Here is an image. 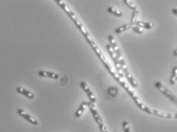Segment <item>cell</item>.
Segmentation results:
<instances>
[{
  "label": "cell",
  "instance_id": "8",
  "mask_svg": "<svg viewBox=\"0 0 177 132\" xmlns=\"http://www.w3.org/2000/svg\"><path fill=\"white\" fill-rule=\"evenodd\" d=\"M108 40L109 41H110V46L112 47V48H113V50L114 51V52L116 53V56H120V55H122L121 54V52H120V49H119V47L117 46V44H116V41H115L114 38H113L112 35H109L108 36Z\"/></svg>",
  "mask_w": 177,
  "mask_h": 132
},
{
  "label": "cell",
  "instance_id": "23",
  "mask_svg": "<svg viewBox=\"0 0 177 132\" xmlns=\"http://www.w3.org/2000/svg\"><path fill=\"white\" fill-rule=\"evenodd\" d=\"M98 125H99V129H100V130H101V132H108V131H107V128H106V127L104 126V124H98Z\"/></svg>",
  "mask_w": 177,
  "mask_h": 132
},
{
  "label": "cell",
  "instance_id": "12",
  "mask_svg": "<svg viewBox=\"0 0 177 132\" xmlns=\"http://www.w3.org/2000/svg\"><path fill=\"white\" fill-rule=\"evenodd\" d=\"M135 26L140 28H144L146 29H152L153 27V24L151 22H146V21H137L134 23Z\"/></svg>",
  "mask_w": 177,
  "mask_h": 132
},
{
  "label": "cell",
  "instance_id": "21",
  "mask_svg": "<svg viewBox=\"0 0 177 132\" xmlns=\"http://www.w3.org/2000/svg\"><path fill=\"white\" fill-rule=\"evenodd\" d=\"M132 29L134 32H136V33H137V34H143V32H144L143 28H140V27H137V26H135V25L133 26Z\"/></svg>",
  "mask_w": 177,
  "mask_h": 132
},
{
  "label": "cell",
  "instance_id": "4",
  "mask_svg": "<svg viewBox=\"0 0 177 132\" xmlns=\"http://www.w3.org/2000/svg\"><path fill=\"white\" fill-rule=\"evenodd\" d=\"M88 105L89 106V108H90V110H91V114H92V115L94 116V118L95 119L96 122H97L98 124H104V123H103L102 118H101V117L100 116L99 113L97 112V110L96 109L94 103L89 102H88Z\"/></svg>",
  "mask_w": 177,
  "mask_h": 132
},
{
  "label": "cell",
  "instance_id": "11",
  "mask_svg": "<svg viewBox=\"0 0 177 132\" xmlns=\"http://www.w3.org/2000/svg\"><path fill=\"white\" fill-rule=\"evenodd\" d=\"M16 91H17L19 93L22 94V95L26 96V97L29 98V99H34V97H35L33 93H32V92H29V91H28L27 89H24V88H23V87H17Z\"/></svg>",
  "mask_w": 177,
  "mask_h": 132
},
{
  "label": "cell",
  "instance_id": "6",
  "mask_svg": "<svg viewBox=\"0 0 177 132\" xmlns=\"http://www.w3.org/2000/svg\"><path fill=\"white\" fill-rule=\"evenodd\" d=\"M17 113L19 114L20 116H22L23 118H24L26 121H28L29 122H30L31 124H32L33 125H37L38 124V121H37L35 118H34L33 117L31 116L30 115H29L28 113H26L24 110L23 109H19L17 111Z\"/></svg>",
  "mask_w": 177,
  "mask_h": 132
},
{
  "label": "cell",
  "instance_id": "9",
  "mask_svg": "<svg viewBox=\"0 0 177 132\" xmlns=\"http://www.w3.org/2000/svg\"><path fill=\"white\" fill-rule=\"evenodd\" d=\"M103 64L104 65V67L107 68V70H108V72L109 73H110V74L112 75V77H113V78L115 79V80L116 81H117V82H119V80H120V77H119V75H117L116 74V72L113 70V67L110 66V64H109L108 63V61H105V62H103Z\"/></svg>",
  "mask_w": 177,
  "mask_h": 132
},
{
  "label": "cell",
  "instance_id": "19",
  "mask_svg": "<svg viewBox=\"0 0 177 132\" xmlns=\"http://www.w3.org/2000/svg\"><path fill=\"white\" fill-rule=\"evenodd\" d=\"M118 88L117 87H110L107 89V93L112 97H115L117 95Z\"/></svg>",
  "mask_w": 177,
  "mask_h": 132
},
{
  "label": "cell",
  "instance_id": "22",
  "mask_svg": "<svg viewBox=\"0 0 177 132\" xmlns=\"http://www.w3.org/2000/svg\"><path fill=\"white\" fill-rule=\"evenodd\" d=\"M123 130H124V132H130V126L127 121H123Z\"/></svg>",
  "mask_w": 177,
  "mask_h": 132
},
{
  "label": "cell",
  "instance_id": "13",
  "mask_svg": "<svg viewBox=\"0 0 177 132\" xmlns=\"http://www.w3.org/2000/svg\"><path fill=\"white\" fill-rule=\"evenodd\" d=\"M87 105H88V102H85V101H84V102L81 104L80 107L78 108V109L77 110L76 112H75V114L76 118H79V117L82 116V115L83 114L84 111H85V108H86Z\"/></svg>",
  "mask_w": 177,
  "mask_h": 132
},
{
  "label": "cell",
  "instance_id": "14",
  "mask_svg": "<svg viewBox=\"0 0 177 132\" xmlns=\"http://www.w3.org/2000/svg\"><path fill=\"white\" fill-rule=\"evenodd\" d=\"M124 73H125V75H126L127 79L129 80V82L130 83V84L132 85V86H134V88L137 87V86H138V83H137V80H136L133 77V76L130 74V72L128 71V70H127V71H125Z\"/></svg>",
  "mask_w": 177,
  "mask_h": 132
},
{
  "label": "cell",
  "instance_id": "5",
  "mask_svg": "<svg viewBox=\"0 0 177 132\" xmlns=\"http://www.w3.org/2000/svg\"><path fill=\"white\" fill-rule=\"evenodd\" d=\"M150 114L151 115H157L159 117H161V118H176V114H173V113H167L164 112V111H160L158 110L155 109H151L150 108Z\"/></svg>",
  "mask_w": 177,
  "mask_h": 132
},
{
  "label": "cell",
  "instance_id": "1",
  "mask_svg": "<svg viewBox=\"0 0 177 132\" xmlns=\"http://www.w3.org/2000/svg\"><path fill=\"white\" fill-rule=\"evenodd\" d=\"M118 83H120V84L121 85V86H123V88H124L125 90H126L127 92L128 93H129V95L131 96V97H132V99H134V101L135 102V103L137 104V106L139 107V108H141V110H143V111H145L146 109H147V107L146 106V105H144V104L142 102H141V99H140L139 98H138V96H137V94L135 93V92H134V91L133 90V89H131V88L130 87V86H128V85L127 84V83H125V82L123 81V80H122V78L120 79V80H119V82H118Z\"/></svg>",
  "mask_w": 177,
  "mask_h": 132
},
{
  "label": "cell",
  "instance_id": "25",
  "mask_svg": "<svg viewBox=\"0 0 177 132\" xmlns=\"http://www.w3.org/2000/svg\"><path fill=\"white\" fill-rule=\"evenodd\" d=\"M176 50H175V51H173V54H174V56H176Z\"/></svg>",
  "mask_w": 177,
  "mask_h": 132
},
{
  "label": "cell",
  "instance_id": "16",
  "mask_svg": "<svg viewBox=\"0 0 177 132\" xmlns=\"http://www.w3.org/2000/svg\"><path fill=\"white\" fill-rule=\"evenodd\" d=\"M176 78H177V66H175L172 69V74H171L170 79H169V81H170L171 84H175V82H176Z\"/></svg>",
  "mask_w": 177,
  "mask_h": 132
},
{
  "label": "cell",
  "instance_id": "18",
  "mask_svg": "<svg viewBox=\"0 0 177 132\" xmlns=\"http://www.w3.org/2000/svg\"><path fill=\"white\" fill-rule=\"evenodd\" d=\"M138 14H139V12L138 10L136 9L134 11H133L132 13V16H131V19H130V24L132 25H134V23L137 21V17H138Z\"/></svg>",
  "mask_w": 177,
  "mask_h": 132
},
{
  "label": "cell",
  "instance_id": "17",
  "mask_svg": "<svg viewBox=\"0 0 177 132\" xmlns=\"http://www.w3.org/2000/svg\"><path fill=\"white\" fill-rule=\"evenodd\" d=\"M107 12H110V14H113L114 15L117 16V17H120V16L122 15L121 12L117 10L116 8H113V7H109V8H107Z\"/></svg>",
  "mask_w": 177,
  "mask_h": 132
},
{
  "label": "cell",
  "instance_id": "10",
  "mask_svg": "<svg viewBox=\"0 0 177 132\" xmlns=\"http://www.w3.org/2000/svg\"><path fill=\"white\" fill-rule=\"evenodd\" d=\"M38 75L40 77H48V78H51V79H58L59 78V75L56 74V73H52V72H49V71H45V70H41V71L38 72Z\"/></svg>",
  "mask_w": 177,
  "mask_h": 132
},
{
  "label": "cell",
  "instance_id": "15",
  "mask_svg": "<svg viewBox=\"0 0 177 132\" xmlns=\"http://www.w3.org/2000/svg\"><path fill=\"white\" fill-rule=\"evenodd\" d=\"M134 25H132L130 23V24H126V25H123L120 26V27L117 28L115 30V33L116 34H120L122 33V32L125 31H127L129 30V29L132 28V27Z\"/></svg>",
  "mask_w": 177,
  "mask_h": 132
},
{
  "label": "cell",
  "instance_id": "3",
  "mask_svg": "<svg viewBox=\"0 0 177 132\" xmlns=\"http://www.w3.org/2000/svg\"><path fill=\"white\" fill-rule=\"evenodd\" d=\"M155 86H156V88H157L163 95H165L166 97L169 98L172 102L176 103V98H175V95H173L169 89H167L166 87H164V86L161 84V83H160V82H156V83H155Z\"/></svg>",
  "mask_w": 177,
  "mask_h": 132
},
{
  "label": "cell",
  "instance_id": "2",
  "mask_svg": "<svg viewBox=\"0 0 177 132\" xmlns=\"http://www.w3.org/2000/svg\"><path fill=\"white\" fill-rule=\"evenodd\" d=\"M85 39L87 40V41L89 43V45H91V48H93V50L94 51V52L96 53V54L97 55V57L99 58V59L101 60V62H105V61H107V59H106L105 56L104 55V54H103L102 52L101 51V50L99 49V48L97 47V45H96V43L94 42V41L93 40V38H91V36L90 35L89 37H88V38H85Z\"/></svg>",
  "mask_w": 177,
  "mask_h": 132
},
{
  "label": "cell",
  "instance_id": "24",
  "mask_svg": "<svg viewBox=\"0 0 177 132\" xmlns=\"http://www.w3.org/2000/svg\"><path fill=\"white\" fill-rule=\"evenodd\" d=\"M172 13H173V14H175V15H177L176 8H173V9H172Z\"/></svg>",
  "mask_w": 177,
  "mask_h": 132
},
{
  "label": "cell",
  "instance_id": "7",
  "mask_svg": "<svg viewBox=\"0 0 177 132\" xmlns=\"http://www.w3.org/2000/svg\"><path fill=\"white\" fill-rule=\"evenodd\" d=\"M81 86H82V88L83 89V90L85 91L87 94H88V98H89L91 102L94 103L97 99H96L95 96L94 95V93H93V92L91 91V89H90L89 86H88V85L85 83V82H81Z\"/></svg>",
  "mask_w": 177,
  "mask_h": 132
},
{
  "label": "cell",
  "instance_id": "20",
  "mask_svg": "<svg viewBox=\"0 0 177 132\" xmlns=\"http://www.w3.org/2000/svg\"><path fill=\"white\" fill-rule=\"evenodd\" d=\"M123 2L127 5L129 8H130L131 9H133V11L137 9V5L132 2V1H130V0H123Z\"/></svg>",
  "mask_w": 177,
  "mask_h": 132
}]
</instances>
